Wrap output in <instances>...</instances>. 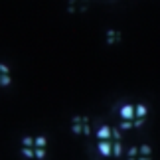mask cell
<instances>
[{"label":"cell","instance_id":"obj_1","mask_svg":"<svg viewBox=\"0 0 160 160\" xmlns=\"http://www.w3.org/2000/svg\"><path fill=\"white\" fill-rule=\"evenodd\" d=\"M119 115H121L122 121H132L134 119V105H122Z\"/></svg>","mask_w":160,"mask_h":160},{"label":"cell","instance_id":"obj_2","mask_svg":"<svg viewBox=\"0 0 160 160\" xmlns=\"http://www.w3.org/2000/svg\"><path fill=\"white\" fill-rule=\"evenodd\" d=\"M97 148H99L101 156H113V144H111L109 140H99Z\"/></svg>","mask_w":160,"mask_h":160},{"label":"cell","instance_id":"obj_3","mask_svg":"<svg viewBox=\"0 0 160 160\" xmlns=\"http://www.w3.org/2000/svg\"><path fill=\"white\" fill-rule=\"evenodd\" d=\"M97 138H99V140H109L111 138V127L103 125L99 131H97Z\"/></svg>","mask_w":160,"mask_h":160},{"label":"cell","instance_id":"obj_4","mask_svg":"<svg viewBox=\"0 0 160 160\" xmlns=\"http://www.w3.org/2000/svg\"><path fill=\"white\" fill-rule=\"evenodd\" d=\"M146 115H148V107H146V105H142V103L134 105V117H140V119H144Z\"/></svg>","mask_w":160,"mask_h":160},{"label":"cell","instance_id":"obj_5","mask_svg":"<svg viewBox=\"0 0 160 160\" xmlns=\"http://www.w3.org/2000/svg\"><path fill=\"white\" fill-rule=\"evenodd\" d=\"M121 38H122L121 32H115V30H109V32H107V44H109V46L115 44V42H119Z\"/></svg>","mask_w":160,"mask_h":160},{"label":"cell","instance_id":"obj_6","mask_svg":"<svg viewBox=\"0 0 160 160\" xmlns=\"http://www.w3.org/2000/svg\"><path fill=\"white\" fill-rule=\"evenodd\" d=\"M46 144H48L46 137H36L34 138V148H46Z\"/></svg>","mask_w":160,"mask_h":160},{"label":"cell","instance_id":"obj_7","mask_svg":"<svg viewBox=\"0 0 160 160\" xmlns=\"http://www.w3.org/2000/svg\"><path fill=\"white\" fill-rule=\"evenodd\" d=\"M122 154V144L121 140H115L113 142V156H121Z\"/></svg>","mask_w":160,"mask_h":160},{"label":"cell","instance_id":"obj_8","mask_svg":"<svg viewBox=\"0 0 160 160\" xmlns=\"http://www.w3.org/2000/svg\"><path fill=\"white\" fill-rule=\"evenodd\" d=\"M138 154L140 156H150L152 154V148L148 144H142V146H138Z\"/></svg>","mask_w":160,"mask_h":160},{"label":"cell","instance_id":"obj_9","mask_svg":"<svg viewBox=\"0 0 160 160\" xmlns=\"http://www.w3.org/2000/svg\"><path fill=\"white\" fill-rule=\"evenodd\" d=\"M22 156L34 158V146H24V148H22Z\"/></svg>","mask_w":160,"mask_h":160},{"label":"cell","instance_id":"obj_10","mask_svg":"<svg viewBox=\"0 0 160 160\" xmlns=\"http://www.w3.org/2000/svg\"><path fill=\"white\" fill-rule=\"evenodd\" d=\"M34 158L44 160L46 158V148H34Z\"/></svg>","mask_w":160,"mask_h":160},{"label":"cell","instance_id":"obj_11","mask_svg":"<svg viewBox=\"0 0 160 160\" xmlns=\"http://www.w3.org/2000/svg\"><path fill=\"white\" fill-rule=\"evenodd\" d=\"M10 83H12V77L10 75H0V85H2V87H8Z\"/></svg>","mask_w":160,"mask_h":160},{"label":"cell","instance_id":"obj_12","mask_svg":"<svg viewBox=\"0 0 160 160\" xmlns=\"http://www.w3.org/2000/svg\"><path fill=\"white\" fill-rule=\"evenodd\" d=\"M121 128H111V138H115V140H121Z\"/></svg>","mask_w":160,"mask_h":160},{"label":"cell","instance_id":"obj_13","mask_svg":"<svg viewBox=\"0 0 160 160\" xmlns=\"http://www.w3.org/2000/svg\"><path fill=\"white\" fill-rule=\"evenodd\" d=\"M127 154H128V158H137L138 156V146H131Z\"/></svg>","mask_w":160,"mask_h":160},{"label":"cell","instance_id":"obj_14","mask_svg":"<svg viewBox=\"0 0 160 160\" xmlns=\"http://www.w3.org/2000/svg\"><path fill=\"white\" fill-rule=\"evenodd\" d=\"M71 132L73 134H81V122H73V125H71Z\"/></svg>","mask_w":160,"mask_h":160},{"label":"cell","instance_id":"obj_15","mask_svg":"<svg viewBox=\"0 0 160 160\" xmlns=\"http://www.w3.org/2000/svg\"><path fill=\"white\" fill-rule=\"evenodd\" d=\"M22 146H34V138L32 137H24L22 138Z\"/></svg>","mask_w":160,"mask_h":160},{"label":"cell","instance_id":"obj_16","mask_svg":"<svg viewBox=\"0 0 160 160\" xmlns=\"http://www.w3.org/2000/svg\"><path fill=\"white\" fill-rule=\"evenodd\" d=\"M0 75H10V67L6 63H0Z\"/></svg>","mask_w":160,"mask_h":160},{"label":"cell","instance_id":"obj_17","mask_svg":"<svg viewBox=\"0 0 160 160\" xmlns=\"http://www.w3.org/2000/svg\"><path fill=\"white\" fill-rule=\"evenodd\" d=\"M144 125V119H140V117H134V119H132V127H142Z\"/></svg>","mask_w":160,"mask_h":160},{"label":"cell","instance_id":"obj_18","mask_svg":"<svg viewBox=\"0 0 160 160\" xmlns=\"http://www.w3.org/2000/svg\"><path fill=\"white\" fill-rule=\"evenodd\" d=\"M121 128H122V131H128V128H132V121H122V122H121Z\"/></svg>","mask_w":160,"mask_h":160},{"label":"cell","instance_id":"obj_19","mask_svg":"<svg viewBox=\"0 0 160 160\" xmlns=\"http://www.w3.org/2000/svg\"><path fill=\"white\" fill-rule=\"evenodd\" d=\"M71 122H81V117H79V115H75V117L71 119Z\"/></svg>","mask_w":160,"mask_h":160},{"label":"cell","instance_id":"obj_20","mask_svg":"<svg viewBox=\"0 0 160 160\" xmlns=\"http://www.w3.org/2000/svg\"><path fill=\"white\" fill-rule=\"evenodd\" d=\"M138 160H150V156H138Z\"/></svg>","mask_w":160,"mask_h":160},{"label":"cell","instance_id":"obj_21","mask_svg":"<svg viewBox=\"0 0 160 160\" xmlns=\"http://www.w3.org/2000/svg\"><path fill=\"white\" fill-rule=\"evenodd\" d=\"M127 160H137V158H127Z\"/></svg>","mask_w":160,"mask_h":160}]
</instances>
